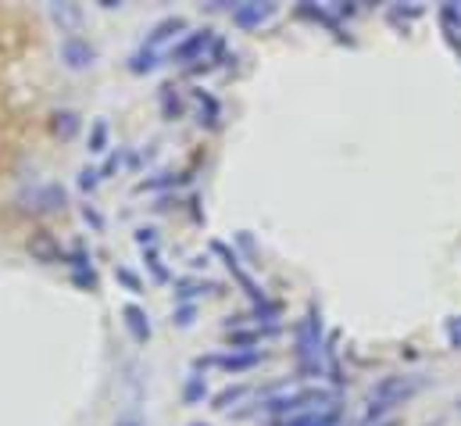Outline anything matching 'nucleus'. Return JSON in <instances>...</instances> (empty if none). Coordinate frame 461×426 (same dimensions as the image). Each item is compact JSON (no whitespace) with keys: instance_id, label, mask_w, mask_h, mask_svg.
Instances as JSON below:
<instances>
[{"instance_id":"1","label":"nucleus","mask_w":461,"mask_h":426,"mask_svg":"<svg viewBox=\"0 0 461 426\" xmlns=\"http://www.w3.org/2000/svg\"><path fill=\"white\" fill-rule=\"evenodd\" d=\"M301 408H311V412H318V408H333V394L311 387V391H294V394H282V398H268V401H265V412H272V415L301 412Z\"/></svg>"},{"instance_id":"2","label":"nucleus","mask_w":461,"mask_h":426,"mask_svg":"<svg viewBox=\"0 0 461 426\" xmlns=\"http://www.w3.org/2000/svg\"><path fill=\"white\" fill-rule=\"evenodd\" d=\"M222 40L211 32V29H197V32H190L183 43H176L172 47V61L176 65H190V61H204V54L211 50L215 54V47H218Z\"/></svg>"},{"instance_id":"3","label":"nucleus","mask_w":461,"mask_h":426,"mask_svg":"<svg viewBox=\"0 0 461 426\" xmlns=\"http://www.w3.org/2000/svg\"><path fill=\"white\" fill-rule=\"evenodd\" d=\"M415 380H405V377H386L383 384H376L372 387V394H369V401H372V415L376 412H383V408H390V405H397V401H405L408 394H415Z\"/></svg>"},{"instance_id":"4","label":"nucleus","mask_w":461,"mask_h":426,"mask_svg":"<svg viewBox=\"0 0 461 426\" xmlns=\"http://www.w3.org/2000/svg\"><path fill=\"white\" fill-rule=\"evenodd\" d=\"M318 344H322V323H318V315L311 312L304 323H301V330H297V355H301L304 369H315Z\"/></svg>"},{"instance_id":"5","label":"nucleus","mask_w":461,"mask_h":426,"mask_svg":"<svg viewBox=\"0 0 461 426\" xmlns=\"http://www.w3.org/2000/svg\"><path fill=\"white\" fill-rule=\"evenodd\" d=\"M61 61L68 65V69H90L93 61H97V47L90 43V40H83V36H65L61 40Z\"/></svg>"},{"instance_id":"6","label":"nucleus","mask_w":461,"mask_h":426,"mask_svg":"<svg viewBox=\"0 0 461 426\" xmlns=\"http://www.w3.org/2000/svg\"><path fill=\"white\" fill-rule=\"evenodd\" d=\"M261 362V351H229V355H211V358H197V369L204 365H222L229 372H244V369H254Z\"/></svg>"},{"instance_id":"7","label":"nucleus","mask_w":461,"mask_h":426,"mask_svg":"<svg viewBox=\"0 0 461 426\" xmlns=\"http://www.w3.org/2000/svg\"><path fill=\"white\" fill-rule=\"evenodd\" d=\"M29 254H32L36 261H43V265H57V261H65L61 244H57V240H54V233H47V230H40V233H32V237H29Z\"/></svg>"},{"instance_id":"8","label":"nucleus","mask_w":461,"mask_h":426,"mask_svg":"<svg viewBox=\"0 0 461 426\" xmlns=\"http://www.w3.org/2000/svg\"><path fill=\"white\" fill-rule=\"evenodd\" d=\"M50 22L65 36H79L83 29V8L79 4H50Z\"/></svg>"},{"instance_id":"9","label":"nucleus","mask_w":461,"mask_h":426,"mask_svg":"<svg viewBox=\"0 0 461 426\" xmlns=\"http://www.w3.org/2000/svg\"><path fill=\"white\" fill-rule=\"evenodd\" d=\"M183 29H186V18H183V15L161 18V22H157V25H154V29L147 32V43H143V47H147V50H157V47H164L168 40H176V36H179Z\"/></svg>"},{"instance_id":"10","label":"nucleus","mask_w":461,"mask_h":426,"mask_svg":"<svg viewBox=\"0 0 461 426\" xmlns=\"http://www.w3.org/2000/svg\"><path fill=\"white\" fill-rule=\"evenodd\" d=\"M211 251H215V254H222V258H225V265H229V273H233V276H237V280H240V287H244V290H247V294H251V297H254V301H258V304H261V301H265V294H261V290H258V283H254V280H251V276H247V273H244V269H240V258H237V254H233V251H229V247H225V244H218V240H215V244H211Z\"/></svg>"},{"instance_id":"11","label":"nucleus","mask_w":461,"mask_h":426,"mask_svg":"<svg viewBox=\"0 0 461 426\" xmlns=\"http://www.w3.org/2000/svg\"><path fill=\"white\" fill-rule=\"evenodd\" d=\"M272 15H275V4H237L233 8V22L240 29H254V25L268 22Z\"/></svg>"},{"instance_id":"12","label":"nucleus","mask_w":461,"mask_h":426,"mask_svg":"<svg viewBox=\"0 0 461 426\" xmlns=\"http://www.w3.org/2000/svg\"><path fill=\"white\" fill-rule=\"evenodd\" d=\"M340 422V408H318V412H304V415H290L275 426H336Z\"/></svg>"},{"instance_id":"13","label":"nucleus","mask_w":461,"mask_h":426,"mask_svg":"<svg viewBox=\"0 0 461 426\" xmlns=\"http://www.w3.org/2000/svg\"><path fill=\"white\" fill-rule=\"evenodd\" d=\"M122 319H126V330L133 333L136 344H147L150 341V323H147V312L140 304H126L122 308Z\"/></svg>"},{"instance_id":"14","label":"nucleus","mask_w":461,"mask_h":426,"mask_svg":"<svg viewBox=\"0 0 461 426\" xmlns=\"http://www.w3.org/2000/svg\"><path fill=\"white\" fill-rule=\"evenodd\" d=\"M68 265H72V280L83 287V290H97L100 287V280H97V273H93V265H90V258L83 254V251H76L72 258H65Z\"/></svg>"},{"instance_id":"15","label":"nucleus","mask_w":461,"mask_h":426,"mask_svg":"<svg viewBox=\"0 0 461 426\" xmlns=\"http://www.w3.org/2000/svg\"><path fill=\"white\" fill-rule=\"evenodd\" d=\"M32 208H40V211H57V208H65V190L57 187V183L40 187V190H36V204H32Z\"/></svg>"},{"instance_id":"16","label":"nucleus","mask_w":461,"mask_h":426,"mask_svg":"<svg viewBox=\"0 0 461 426\" xmlns=\"http://www.w3.org/2000/svg\"><path fill=\"white\" fill-rule=\"evenodd\" d=\"M157 65H161V54H157V50H147V47H140L136 54L129 58V72H136V76H147Z\"/></svg>"},{"instance_id":"17","label":"nucleus","mask_w":461,"mask_h":426,"mask_svg":"<svg viewBox=\"0 0 461 426\" xmlns=\"http://www.w3.org/2000/svg\"><path fill=\"white\" fill-rule=\"evenodd\" d=\"M197 108H200V126H218V100L204 90H197Z\"/></svg>"},{"instance_id":"18","label":"nucleus","mask_w":461,"mask_h":426,"mask_svg":"<svg viewBox=\"0 0 461 426\" xmlns=\"http://www.w3.org/2000/svg\"><path fill=\"white\" fill-rule=\"evenodd\" d=\"M54 133L61 136V140H72L79 133V115L76 112H61V115H54Z\"/></svg>"},{"instance_id":"19","label":"nucleus","mask_w":461,"mask_h":426,"mask_svg":"<svg viewBox=\"0 0 461 426\" xmlns=\"http://www.w3.org/2000/svg\"><path fill=\"white\" fill-rule=\"evenodd\" d=\"M204 394H208L204 377H190V380H186V387H183V401H186V405H200V401H204Z\"/></svg>"},{"instance_id":"20","label":"nucleus","mask_w":461,"mask_h":426,"mask_svg":"<svg viewBox=\"0 0 461 426\" xmlns=\"http://www.w3.org/2000/svg\"><path fill=\"white\" fill-rule=\"evenodd\" d=\"M247 394H251V387H225L222 394H215V405H211V408L225 412V408L233 405V401H240V398H247Z\"/></svg>"},{"instance_id":"21","label":"nucleus","mask_w":461,"mask_h":426,"mask_svg":"<svg viewBox=\"0 0 461 426\" xmlns=\"http://www.w3.org/2000/svg\"><path fill=\"white\" fill-rule=\"evenodd\" d=\"M114 276H119V283H122L126 290H133V294H143V280H140L133 269H126V265H119V269H114Z\"/></svg>"},{"instance_id":"22","label":"nucleus","mask_w":461,"mask_h":426,"mask_svg":"<svg viewBox=\"0 0 461 426\" xmlns=\"http://www.w3.org/2000/svg\"><path fill=\"white\" fill-rule=\"evenodd\" d=\"M107 150V122H93V133H90V154H100Z\"/></svg>"},{"instance_id":"23","label":"nucleus","mask_w":461,"mask_h":426,"mask_svg":"<svg viewBox=\"0 0 461 426\" xmlns=\"http://www.w3.org/2000/svg\"><path fill=\"white\" fill-rule=\"evenodd\" d=\"M161 108H164V115H168V119H179V115H183V100H179V97H172V86H164Z\"/></svg>"},{"instance_id":"24","label":"nucleus","mask_w":461,"mask_h":426,"mask_svg":"<svg viewBox=\"0 0 461 426\" xmlns=\"http://www.w3.org/2000/svg\"><path fill=\"white\" fill-rule=\"evenodd\" d=\"M97 183H100V169H83V172H79V190H83V194H93Z\"/></svg>"},{"instance_id":"25","label":"nucleus","mask_w":461,"mask_h":426,"mask_svg":"<svg viewBox=\"0 0 461 426\" xmlns=\"http://www.w3.org/2000/svg\"><path fill=\"white\" fill-rule=\"evenodd\" d=\"M147 269L154 273V280H157V283H164V280H168V269H164V265H161L157 251H147Z\"/></svg>"},{"instance_id":"26","label":"nucleus","mask_w":461,"mask_h":426,"mask_svg":"<svg viewBox=\"0 0 461 426\" xmlns=\"http://www.w3.org/2000/svg\"><path fill=\"white\" fill-rule=\"evenodd\" d=\"M200 290H218V287H215V283H190V280H183L179 290H176V297H193V294H200Z\"/></svg>"},{"instance_id":"27","label":"nucleus","mask_w":461,"mask_h":426,"mask_svg":"<svg viewBox=\"0 0 461 426\" xmlns=\"http://www.w3.org/2000/svg\"><path fill=\"white\" fill-rule=\"evenodd\" d=\"M136 244H140L143 251H154V244H157V230H140V233H136Z\"/></svg>"},{"instance_id":"28","label":"nucleus","mask_w":461,"mask_h":426,"mask_svg":"<svg viewBox=\"0 0 461 426\" xmlns=\"http://www.w3.org/2000/svg\"><path fill=\"white\" fill-rule=\"evenodd\" d=\"M83 219H86V223H90V226H93V230H104V219H100V215H97V211H93V208H90V204H86V208H83Z\"/></svg>"},{"instance_id":"29","label":"nucleus","mask_w":461,"mask_h":426,"mask_svg":"<svg viewBox=\"0 0 461 426\" xmlns=\"http://www.w3.org/2000/svg\"><path fill=\"white\" fill-rule=\"evenodd\" d=\"M172 323H179V326H190V323H193V308H179L176 315H172Z\"/></svg>"},{"instance_id":"30","label":"nucleus","mask_w":461,"mask_h":426,"mask_svg":"<svg viewBox=\"0 0 461 426\" xmlns=\"http://www.w3.org/2000/svg\"><path fill=\"white\" fill-rule=\"evenodd\" d=\"M190 426H204V422H190Z\"/></svg>"}]
</instances>
